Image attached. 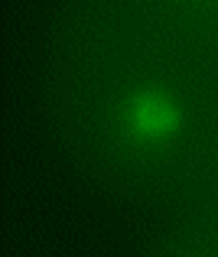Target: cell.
Wrapping results in <instances>:
<instances>
[{"mask_svg":"<svg viewBox=\"0 0 218 257\" xmlns=\"http://www.w3.org/2000/svg\"><path fill=\"white\" fill-rule=\"evenodd\" d=\"M118 131L134 147H163L179 134L182 107L163 88H137L114 111Z\"/></svg>","mask_w":218,"mask_h":257,"instance_id":"1","label":"cell"}]
</instances>
